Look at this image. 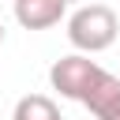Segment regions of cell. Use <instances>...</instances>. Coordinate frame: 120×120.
Masks as SVG:
<instances>
[{"label": "cell", "instance_id": "1", "mask_svg": "<svg viewBox=\"0 0 120 120\" xmlns=\"http://www.w3.org/2000/svg\"><path fill=\"white\" fill-rule=\"evenodd\" d=\"M120 34V19L109 4H79L71 15H68V41L75 45V52L82 56H94L101 49H109Z\"/></svg>", "mask_w": 120, "mask_h": 120}, {"label": "cell", "instance_id": "2", "mask_svg": "<svg viewBox=\"0 0 120 120\" xmlns=\"http://www.w3.org/2000/svg\"><path fill=\"white\" fill-rule=\"evenodd\" d=\"M105 75V68L98 64V60H90V56H82V52H68V56H60L52 68H49V86L60 94V98H71V101H79L82 105V98L94 90V82Z\"/></svg>", "mask_w": 120, "mask_h": 120}, {"label": "cell", "instance_id": "3", "mask_svg": "<svg viewBox=\"0 0 120 120\" xmlns=\"http://www.w3.org/2000/svg\"><path fill=\"white\" fill-rule=\"evenodd\" d=\"M11 11L22 30H49L64 19L68 4L64 0H11Z\"/></svg>", "mask_w": 120, "mask_h": 120}, {"label": "cell", "instance_id": "4", "mask_svg": "<svg viewBox=\"0 0 120 120\" xmlns=\"http://www.w3.org/2000/svg\"><path fill=\"white\" fill-rule=\"evenodd\" d=\"M82 105L90 109L94 120H120V79L105 71L94 82V90L82 98Z\"/></svg>", "mask_w": 120, "mask_h": 120}, {"label": "cell", "instance_id": "5", "mask_svg": "<svg viewBox=\"0 0 120 120\" xmlns=\"http://www.w3.org/2000/svg\"><path fill=\"white\" fill-rule=\"evenodd\" d=\"M11 120H64V116H60V109L49 94H26V98L15 101Z\"/></svg>", "mask_w": 120, "mask_h": 120}, {"label": "cell", "instance_id": "6", "mask_svg": "<svg viewBox=\"0 0 120 120\" xmlns=\"http://www.w3.org/2000/svg\"><path fill=\"white\" fill-rule=\"evenodd\" d=\"M0 45H4V22H0Z\"/></svg>", "mask_w": 120, "mask_h": 120}, {"label": "cell", "instance_id": "7", "mask_svg": "<svg viewBox=\"0 0 120 120\" xmlns=\"http://www.w3.org/2000/svg\"><path fill=\"white\" fill-rule=\"evenodd\" d=\"M64 4H75V0H64Z\"/></svg>", "mask_w": 120, "mask_h": 120}, {"label": "cell", "instance_id": "8", "mask_svg": "<svg viewBox=\"0 0 120 120\" xmlns=\"http://www.w3.org/2000/svg\"><path fill=\"white\" fill-rule=\"evenodd\" d=\"M98 4H105V0H98Z\"/></svg>", "mask_w": 120, "mask_h": 120}]
</instances>
